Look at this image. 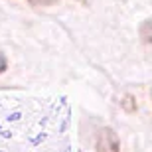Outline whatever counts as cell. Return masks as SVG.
Masks as SVG:
<instances>
[{
	"label": "cell",
	"mask_w": 152,
	"mask_h": 152,
	"mask_svg": "<svg viewBox=\"0 0 152 152\" xmlns=\"http://www.w3.org/2000/svg\"><path fill=\"white\" fill-rule=\"evenodd\" d=\"M97 152H118V136L113 129H101L97 134Z\"/></svg>",
	"instance_id": "6da1fadb"
},
{
	"label": "cell",
	"mask_w": 152,
	"mask_h": 152,
	"mask_svg": "<svg viewBox=\"0 0 152 152\" xmlns=\"http://www.w3.org/2000/svg\"><path fill=\"white\" fill-rule=\"evenodd\" d=\"M140 38L144 44H152V20H146L140 26Z\"/></svg>",
	"instance_id": "7a4b0ae2"
},
{
	"label": "cell",
	"mask_w": 152,
	"mask_h": 152,
	"mask_svg": "<svg viewBox=\"0 0 152 152\" xmlns=\"http://www.w3.org/2000/svg\"><path fill=\"white\" fill-rule=\"evenodd\" d=\"M26 2L32 6H44V8H48V6H56L59 0H26Z\"/></svg>",
	"instance_id": "3957f363"
},
{
	"label": "cell",
	"mask_w": 152,
	"mask_h": 152,
	"mask_svg": "<svg viewBox=\"0 0 152 152\" xmlns=\"http://www.w3.org/2000/svg\"><path fill=\"white\" fill-rule=\"evenodd\" d=\"M6 69H8V57L4 56V51L0 50V73H4Z\"/></svg>",
	"instance_id": "277c9868"
}]
</instances>
